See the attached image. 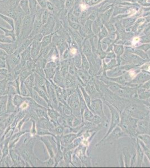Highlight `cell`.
Wrapping results in <instances>:
<instances>
[{
	"label": "cell",
	"instance_id": "2",
	"mask_svg": "<svg viewBox=\"0 0 150 168\" xmlns=\"http://www.w3.org/2000/svg\"><path fill=\"white\" fill-rule=\"evenodd\" d=\"M44 9L45 8H41L37 13V15H35V17L33 29L28 38H33L35 35L40 33V30L42 29L43 26L42 15Z\"/></svg>",
	"mask_w": 150,
	"mask_h": 168
},
{
	"label": "cell",
	"instance_id": "26",
	"mask_svg": "<svg viewBox=\"0 0 150 168\" xmlns=\"http://www.w3.org/2000/svg\"><path fill=\"white\" fill-rule=\"evenodd\" d=\"M0 18L4 20L8 24H9L10 26L12 28L11 29L15 30V21H14L13 18H11L10 17H8L5 15H3V14L1 13H0Z\"/></svg>",
	"mask_w": 150,
	"mask_h": 168
},
{
	"label": "cell",
	"instance_id": "31",
	"mask_svg": "<svg viewBox=\"0 0 150 168\" xmlns=\"http://www.w3.org/2000/svg\"><path fill=\"white\" fill-rule=\"evenodd\" d=\"M43 35L41 33H38L37 35H35L34 37L33 38V40L34 41H36V42H41L43 38Z\"/></svg>",
	"mask_w": 150,
	"mask_h": 168
},
{
	"label": "cell",
	"instance_id": "21",
	"mask_svg": "<svg viewBox=\"0 0 150 168\" xmlns=\"http://www.w3.org/2000/svg\"><path fill=\"white\" fill-rule=\"evenodd\" d=\"M27 97H24L20 94L15 95L13 98V104L17 108L21 104L24 102V101L27 100Z\"/></svg>",
	"mask_w": 150,
	"mask_h": 168
},
{
	"label": "cell",
	"instance_id": "4",
	"mask_svg": "<svg viewBox=\"0 0 150 168\" xmlns=\"http://www.w3.org/2000/svg\"><path fill=\"white\" fill-rule=\"evenodd\" d=\"M57 66L58 65L54 61L51 60L48 62L44 69L46 79L48 80H52L53 79L56 72Z\"/></svg>",
	"mask_w": 150,
	"mask_h": 168
},
{
	"label": "cell",
	"instance_id": "20",
	"mask_svg": "<svg viewBox=\"0 0 150 168\" xmlns=\"http://www.w3.org/2000/svg\"><path fill=\"white\" fill-rule=\"evenodd\" d=\"M0 29H1L3 32L5 33V35L6 37H10L13 39L14 42L16 41L17 37H16L15 30H13V29L8 30V29H6L5 28L1 26H0Z\"/></svg>",
	"mask_w": 150,
	"mask_h": 168
},
{
	"label": "cell",
	"instance_id": "8",
	"mask_svg": "<svg viewBox=\"0 0 150 168\" xmlns=\"http://www.w3.org/2000/svg\"><path fill=\"white\" fill-rule=\"evenodd\" d=\"M61 67L60 66H57V70L55 72L54 76L53 77V81L55 84H57L59 87H64L65 85V79L63 74L61 72Z\"/></svg>",
	"mask_w": 150,
	"mask_h": 168
},
{
	"label": "cell",
	"instance_id": "12",
	"mask_svg": "<svg viewBox=\"0 0 150 168\" xmlns=\"http://www.w3.org/2000/svg\"><path fill=\"white\" fill-rule=\"evenodd\" d=\"M8 82L6 77L0 80V97L8 95Z\"/></svg>",
	"mask_w": 150,
	"mask_h": 168
},
{
	"label": "cell",
	"instance_id": "14",
	"mask_svg": "<svg viewBox=\"0 0 150 168\" xmlns=\"http://www.w3.org/2000/svg\"><path fill=\"white\" fill-rule=\"evenodd\" d=\"M8 100V95L1 97L0 100V116L5 114L7 110V103Z\"/></svg>",
	"mask_w": 150,
	"mask_h": 168
},
{
	"label": "cell",
	"instance_id": "36",
	"mask_svg": "<svg viewBox=\"0 0 150 168\" xmlns=\"http://www.w3.org/2000/svg\"><path fill=\"white\" fill-rule=\"evenodd\" d=\"M77 52L76 49L75 48H72L70 50V53L72 55H75Z\"/></svg>",
	"mask_w": 150,
	"mask_h": 168
},
{
	"label": "cell",
	"instance_id": "35",
	"mask_svg": "<svg viewBox=\"0 0 150 168\" xmlns=\"http://www.w3.org/2000/svg\"><path fill=\"white\" fill-rule=\"evenodd\" d=\"M63 112L66 116H70L71 114V112L68 107H66V106H63Z\"/></svg>",
	"mask_w": 150,
	"mask_h": 168
},
{
	"label": "cell",
	"instance_id": "16",
	"mask_svg": "<svg viewBox=\"0 0 150 168\" xmlns=\"http://www.w3.org/2000/svg\"><path fill=\"white\" fill-rule=\"evenodd\" d=\"M69 104L74 110H77L79 108L80 102L77 95L74 94L71 95L69 99Z\"/></svg>",
	"mask_w": 150,
	"mask_h": 168
},
{
	"label": "cell",
	"instance_id": "40",
	"mask_svg": "<svg viewBox=\"0 0 150 168\" xmlns=\"http://www.w3.org/2000/svg\"><path fill=\"white\" fill-rule=\"evenodd\" d=\"M2 97V96H1ZM1 97H0V100H1Z\"/></svg>",
	"mask_w": 150,
	"mask_h": 168
},
{
	"label": "cell",
	"instance_id": "25",
	"mask_svg": "<svg viewBox=\"0 0 150 168\" xmlns=\"http://www.w3.org/2000/svg\"><path fill=\"white\" fill-rule=\"evenodd\" d=\"M20 95L24 97H31L32 94L29 91L26 85L23 84H20Z\"/></svg>",
	"mask_w": 150,
	"mask_h": 168
},
{
	"label": "cell",
	"instance_id": "1",
	"mask_svg": "<svg viewBox=\"0 0 150 168\" xmlns=\"http://www.w3.org/2000/svg\"><path fill=\"white\" fill-rule=\"evenodd\" d=\"M21 60L20 54L17 52L16 50L13 54L8 55L6 59V62L8 72H10L13 71V69L20 63Z\"/></svg>",
	"mask_w": 150,
	"mask_h": 168
},
{
	"label": "cell",
	"instance_id": "38",
	"mask_svg": "<svg viewBox=\"0 0 150 168\" xmlns=\"http://www.w3.org/2000/svg\"><path fill=\"white\" fill-rule=\"evenodd\" d=\"M3 132H4V130L0 129V138L3 136Z\"/></svg>",
	"mask_w": 150,
	"mask_h": 168
},
{
	"label": "cell",
	"instance_id": "23",
	"mask_svg": "<svg viewBox=\"0 0 150 168\" xmlns=\"http://www.w3.org/2000/svg\"><path fill=\"white\" fill-rule=\"evenodd\" d=\"M34 71H30L28 70H24L23 71H21V73L19 75L20 77V84H23L25 80L29 77L31 74H33Z\"/></svg>",
	"mask_w": 150,
	"mask_h": 168
},
{
	"label": "cell",
	"instance_id": "24",
	"mask_svg": "<svg viewBox=\"0 0 150 168\" xmlns=\"http://www.w3.org/2000/svg\"><path fill=\"white\" fill-rule=\"evenodd\" d=\"M110 108H111V112L112 113V116H113L112 117V124L110 129V130H111L113 129L114 126H116V123L118 122L119 118L118 114L117 113L115 109H114L112 107H110Z\"/></svg>",
	"mask_w": 150,
	"mask_h": 168
},
{
	"label": "cell",
	"instance_id": "13",
	"mask_svg": "<svg viewBox=\"0 0 150 168\" xmlns=\"http://www.w3.org/2000/svg\"><path fill=\"white\" fill-rule=\"evenodd\" d=\"M13 96L11 95H8V103H7V110L6 113H12L15 112H18V108L13 104Z\"/></svg>",
	"mask_w": 150,
	"mask_h": 168
},
{
	"label": "cell",
	"instance_id": "33",
	"mask_svg": "<svg viewBox=\"0 0 150 168\" xmlns=\"http://www.w3.org/2000/svg\"><path fill=\"white\" fill-rule=\"evenodd\" d=\"M74 1L75 0H66L65 2V6L67 9H69L71 8L72 6L74 4Z\"/></svg>",
	"mask_w": 150,
	"mask_h": 168
},
{
	"label": "cell",
	"instance_id": "7",
	"mask_svg": "<svg viewBox=\"0 0 150 168\" xmlns=\"http://www.w3.org/2000/svg\"><path fill=\"white\" fill-rule=\"evenodd\" d=\"M41 48H42L41 42L33 40L31 45V55L32 60H35L39 57Z\"/></svg>",
	"mask_w": 150,
	"mask_h": 168
},
{
	"label": "cell",
	"instance_id": "41",
	"mask_svg": "<svg viewBox=\"0 0 150 168\" xmlns=\"http://www.w3.org/2000/svg\"><path fill=\"white\" fill-rule=\"evenodd\" d=\"M61 1H63V0H61Z\"/></svg>",
	"mask_w": 150,
	"mask_h": 168
},
{
	"label": "cell",
	"instance_id": "22",
	"mask_svg": "<svg viewBox=\"0 0 150 168\" xmlns=\"http://www.w3.org/2000/svg\"><path fill=\"white\" fill-rule=\"evenodd\" d=\"M18 6L21 8V10L23 11L25 15L30 14L28 0H21L19 3Z\"/></svg>",
	"mask_w": 150,
	"mask_h": 168
},
{
	"label": "cell",
	"instance_id": "34",
	"mask_svg": "<svg viewBox=\"0 0 150 168\" xmlns=\"http://www.w3.org/2000/svg\"><path fill=\"white\" fill-rule=\"evenodd\" d=\"M7 65L6 60L3 58H0V68H6Z\"/></svg>",
	"mask_w": 150,
	"mask_h": 168
},
{
	"label": "cell",
	"instance_id": "29",
	"mask_svg": "<svg viewBox=\"0 0 150 168\" xmlns=\"http://www.w3.org/2000/svg\"><path fill=\"white\" fill-rule=\"evenodd\" d=\"M13 42H15L10 37H6L5 35L0 34V43H13Z\"/></svg>",
	"mask_w": 150,
	"mask_h": 168
},
{
	"label": "cell",
	"instance_id": "18",
	"mask_svg": "<svg viewBox=\"0 0 150 168\" xmlns=\"http://www.w3.org/2000/svg\"><path fill=\"white\" fill-rule=\"evenodd\" d=\"M54 33H52V34H49V35H45L43 38L41 42V45H42V48L41 50L44 49V48L47 47L48 45H50L52 43V38H53V35H54Z\"/></svg>",
	"mask_w": 150,
	"mask_h": 168
},
{
	"label": "cell",
	"instance_id": "15",
	"mask_svg": "<svg viewBox=\"0 0 150 168\" xmlns=\"http://www.w3.org/2000/svg\"><path fill=\"white\" fill-rule=\"evenodd\" d=\"M32 42H33V38H27V39L22 42L21 45L18 46V47L16 50V52L20 54L32 45Z\"/></svg>",
	"mask_w": 150,
	"mask_h": 168
},
{
	"label": "cell",
	"instance_id": "30",
	"mask_svg": "<svg viewBox=\"0 0 150 168\" xmlns=\"http://www.w3.org/2000/svg\"><path fill=\"white\" fill-rule=\"evenodd\" d=\"M63 157H64V159H65L66 164H68L70 162H71V154H70V152H65Z\"/></svg>",
	"mask_w": 150,
	"mask_h": 168
},
{
	"label": "cell",
	"instance_id": "39",
	"mask_svg": "<svg viewBox=\"0 0 150 168\" xmlns=\"http://www.w3.org/2000/svg\"><path fill=\"white\" fill-rule=\"evenodd\" d=\"M66 1V0H63V3H65V2Z\"/></svg>",
	"mask_w": 150,
	"mask_h": 168
},
{
	"label": "cell",
	"instance_id": "27",
	"mask_svg": "<svg viewBox=\"0 0 150 168\" xmlns=\"http://www.w3.org/2000/svg\"><path fill=\"white\" fill-rule=\"evenodd\" d=\"M37 135L38 136H45V135H48V136H53L55 137L54 134L50 132L48 129H41V128H38L37 129Z\"/></svg>",
	"mask_w": 150,
	"mask_h": 168
},
{
	"label": "cell",
	"instance_id": "32",
	"mask_svg": "<svg viewBox=\"0 0 150 168\" xmlns=\"http://www.w3.org/2000/svg\"><path fill=\"white\" fill-rule=\"evenodd\" d=\"M39 5L42 8H47V0H37Z\"/></svg>",
	"mask_w": 150,
	"mask_h": 168
},
{
	"label": "cell",
	"instance_id": "28",
	"mask_svg": "<svg viewBox=\"0 0 150 168\" xmlns=\"http://www.w3.org/2000/svg\"><path fill=\"white\" fill-rule=\"evenodd\" d=\"M50 13L48 10L47 8H45L43 12L42 15L43 25L47 23L48 20L49 16H50Z\"/></svg>",
	"mask_w": 150,
	"mask_h": 168
},
{
	"label": "cell",
	"instance_id": "11",
	"mask_svg": "<svg viewBox=\"0 0 150 168\" xmlns=\"http://www.w3.org/2000/svg\"><path fill=\"white\" fill-rule=\"evenodd\" d=\"M38 139H40V140H41L43 143L44 144L45 147L47 148V149L48 150V152H49V154L50 156V158H54V147H53V145L51 143L49 139H45L42 137H38Z\"/></svg>",
	"mask_w": 150,
	"mask_h": 168
},
{
	"label": "cell",
	"instance_id": "5",
	"mask_svg": "<svg viewBox=\"0 0 150 168\" xmlns=\"http://www.w3.org/2000/svg\"><path fill=\"white\" fill-rule=\"evenodd\" d=\"M18 45L15 41L11 43H0V48L5 50L8 55L13 54L18 48Z\"/></svg>",
	"mask_w": 150,
	"mask_h": 168
},
{
	"label": "cell",
	"instance_id": "3",
	"mask_svg": "<svg viewBox=\"0 0 150 168\" xmlns=\"http://www.w3.org/2000/svg\"><path fill=\"white\" fill-rule=\"evenodd\" d=\"M55 25V18H54L53 15L50 13L47 23L43 25L42 28L40 30V33L42 34L43 36L53 33Z\"/></svg>",
	"mask_w": 150,
	"mask_h": 168
},
{
	"label": "cell",
	"instance_id": "6",
	"mask_svg": "<svg viewBox=\"0 0 150 168\" xmlns=\"http://www.w3.org/2000/svg\"><path fill=\"white\" fill-rule=\"evenodd\" d=\"M34 75L35 80V87H37L40 89H42L47 92V88H46V78L44 77L43 76H40L39 74H37L36 72H34Z\"/></svg>",
	"mask_w": 150,
	"mask_h": 168
},
{
	"label": "cell",
	"instance_id": "17",
	"mask_svg": "<svg viewBox=\"0 0 150 168\" xmlns=\"http://www.w3.org/2000/svg\"><path fill=\"white\" fill-rule=\"evenodd\" d=\"M33 73L31 74L25 80V81L24 82V84L26 85V87H28V89H29V91L31 92V94H32V91H33V88H34V87L35 86L34 75Z\"/></svg>",
	"mask_w": 150,
	"mask_h": 168
},
{
	"label": "cell",
	"instance_id": "10",
	"mask_svg": "<svg viewBox=\"0 0 150 168\" xmlns=\"http://www.w3.org/2000/svg\"><path fill=\"white\" fill-rule=\"evenodd\" d=\"M31 97L33 98V99L34 100L35 102H37L40 105L47 108H48L49 107L48 102L44 99H43L42 97H41L38 94V93L35 90H33Z\"/></svg>",
	"mask_w": 150,
	"mask_h": 168
},
{
	"label": "cell",
	"instance_id": "37",
	"mask_svg": "<svg viewBox=\"0 0 150 168\" xmlns=\"http://www.w3.org/2000/svg\"><path fill=\"white\" fill-rule=\"evenodd\" d=\"M139 40H140V39H139L138 38H134V40H133V43H137V42L139 41Z\"/></svg>",
	"mask_w": 150,
	"mask_h": 168
},
{
	"label": "cell",
	"instance_id": "9",
	"mask_svg": "<svg viewBox=\"0 0 150 168\" xmlns=\"http://www.w3.org/2000/svg\"><path fill=\"white\" fill-rule=\"evenodd\" d=\"M29 1V8L30 12V15L32 18L35 19V15L42 8L38 4L37 0H28Z\"/></svg>",
	"mask_w": 150,
	"mask_h": 168
},
{
	"label": "cell",
	"instance_id": "19",
	"mask_svg": "<svg viewBox=\"0 0 150 168\" xmlns=\"http://www.w3.org/2000/svg\"><path fill=\"white\" fill-rule=\"evenodd\" d=\"M20 56H21V60L24 62H27L28 60H32L31 55V45L25 50L20 53Z\"/></svg>",
	"mask_w": 150,
	"mask_h": 168
}]
</instances>
